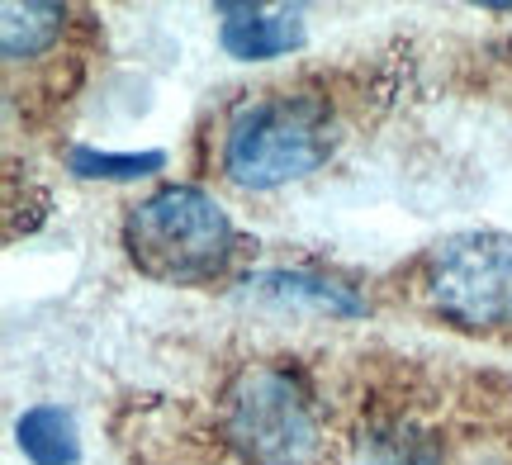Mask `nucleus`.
<instances>
[{
    "mask_svg": "<svg viewBox=\"0 0 512 465\" xmlns=\"http://www.w3.org/2000/svg\"><path fill=\"white\" fill-rule=\"evenodd\" d=\"M62 5H43V0H5L0 5V53L19 62L34 57L43 48H53V38L62 34Z\"/></svg>",
    "mask_w": 512,
    "mask_h": 465,
    "instance_id": "obj_6",
    "label": "nucleus"
},
{
    "mask_svg": "<svg viewBox=\"0 0 512 465\" xmlns=\"http://www.w3.org/2000/svg\"><path fill=\"white\" fill-rule=\"evenodd\" d=\"M228 442L252 465H304L318 447V418L299 380L275 366H252L233 380L228 413H223Z\"/></svg>",
    "mask_w": 512,
    "mask_h": 465,
    "instance_id": "obj_3",
    "label": "nucleus"
},
{
    "mask_svg": "<svg viewBox=\"0 0 512 465\" xmlns=\"http://www.w3.org/2000/svg\"><path fill=\"white\" fill-rule=\"evenodd\" d=\"M427 290L441 314L460 328H508L512 323V233L475 228L456 233L432 252Z\"/></svg>",
    "mask_w": 512,
    "mask_h": 465,
    "instance_id": "obj_4",
    "label": "nucleus"
},
{
    "mask_svg": "<svg viewBox=\"0 0 512 465\" xmlns=\"http://www.w3.org/2000/svg\"><path fill=\"white\" fill-rule=\"evenodd\" d=\"M162 152H100V148H72V171L86 181H138L162 171Z\"/></svg>",
    "mask_w": 512,
    "mask_h": 465,
    "instance_id": "obj_9",
    "label": "nucleus"
},
{
    "mask_svg": "<svg viewBox=\"0 0 512 465\" xmlns=\"http://www.w3.org/2000/svg\"><path fill=\"white\" fill-rule=\"evenodd\" d=\"M356 465H432V456L418 451L413 442H370V447H361Z\"/></svg>",
    "mask_w": 512,
    "mask_h": 465,
    "instance_id": "obj_10",
    "label": "nucleus"
},
{
    "mask_svg": "<svg viewBox=\"0 0 512 465\" xmlns=\"http://www.w3.org/2000/svg\"><path fill=\"white\" fill-rule=\"evenodd\" d=\"M256 290H266V295H280V299H309L318 309H332V314H361L366 304L356 295H347L342 285H332V280H318V276H294V271H266V276L247 280Z\"/></svg>",
    "mask_w": 512,
    "mask_h": 465,
    "instance_id": "obj_8",
    "label": "nucleus"
},
{
    "mask_svg": "<svg viewBox=\"0 0 512 465\" xmlns=\"http://www.w3.org/2000/svg\"><path fill=\"white\" fill-rule=\"evenodd\" d=\"M19 451L34 465H72L81 456V437H76V418L57 404H38L15 423Z\"/></svg>",
    "mask_w": 512,
    "mask_h": 465,
    "instance_id": "obj_7",
    "label": "nucleus"
},
{
    "mask_svg": "<svg viewBox=\"0 0 512 465\" xmlns=\"http://www.w3.org/2000/svg\"><path fill=\"white\" fill-rule=\"evenodd\" d=\"M233 219L200 186H166L128 209L124 247L133 266L152 280L200 285L214 280L233 257Z\"/></svg>",
    "mask_w": 512,
    "mask_h": 465,
    "instance_id": "obj_1",
    "label": "nucleus"
},
{
    "mask_svg": "<svg viewBox=\"0 0 512 465\" xmlns=\"http://www.w3.org/2000/svg\"><path fill=\"white\" fill-rule=\"evenodd\" d=\"M223 15V48L238 62H266L304 43L299 10H261V5H219Z\"/></svg>",
    "mask_w": 512,
    "mask_h": 465,
    "instance_id": "obj_5",
    "label": "nucleus"
},
{
    "mask_svg": "<svg viewBox=\"0 0 512 465\" xmlns=\"http://www.w3.org/2000/svg\"><path fill=\"white\" fill-rule=\"evenodd\" d=\"M332 124L328 110L304 95L256 100L228 124L223 138V171L252 190H271L299 181L328 162Z\"/></svg>",
    "mask_w": 512,
    "mask_h": 465,
    "instance_id": "obj_2",
    "label": "nucleus"
}]
</instances>
